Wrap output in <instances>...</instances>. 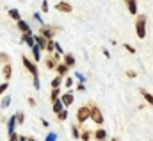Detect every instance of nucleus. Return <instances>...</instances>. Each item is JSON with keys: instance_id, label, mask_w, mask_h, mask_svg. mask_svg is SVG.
<instances>
[{"instance_id": "f257e3e1", "label": "nucleus", "mask_w": 153, "mask_h": 141, "mask_svg": "<svg viewBox=\"0 0 153 141\" xmlns=\"http://www.w3.org/2000/svg\"><path fill=\"white\" fill-rule=\"evenodd\" d=\"M135 34L139 39H144L148 34V18L146 14H137L135 18Z\"/></svg>"}, {"instance_id": "f03ea898", "label": "nucleus", "mask_w": 153, "mask_h": 141, "mask_svg": "<svg viewBox=\"0 0 153 141\" xmlns=\"http://www.w3.org/2000/svg\"><path fill=\"white\" fill-rule=\"evenodd\" d=\"M89 112H91L89 118H91L96 125H102V123H103V114H102V111L96 106H89Z\"/></svg>"}, {"instance_id": "7ed1b4c3", "label": "nucleus", "mask_w": 153, "mask_h": 141, "mask_svg": "<svg viewBox=\"0 0 153 141\" xmlns=\"http://www.w3.org/2000/svg\"><path fill=\"white\" fill-rule=\"evenodd\" d=\"M89 106H82L76 109V122L78 123H84V122H87L89 120Z\"/></svg>"}, {"instance_id": "20e7f679", "label": "nucleus", "mask_w": 153, "mask_h": 141, "mask_svg": "<svg viewBox=\"0 0 153 141\" xmlns=\"http://www.w3.org/2000/svg\"><path fill=\"white\" fill-rule=\"evenodd\" d=\"M55 9H57L59 13H64V14H70V13H73V5H71L70 2H64V0H61V2H57V5H55Z\"/></svg>"}, {"instance_id": "39448f33", "label": "nucleus", "mask_w": 153, "mask_h": 141, "mask_svg": "<svg viewBox=\"0 0 153 141\" xmlns=\"http://www.w3.org/2000/svg\"><path fill=\"white\" fill-rule=\"evenodd\" d=\"M22 63H23V66L30 71L32 75H39V70H38V66H36V63H32L29 57H23V59H22Z\"/></svg>"}, {"instance_id": "423d86ee", "label": "nucleus", "mask_w": 153, "mask_h": 141, "mask_svg": "<svg viewBox=\"0 0 153 141\" xmlns=\"http://www.w3.org/2000/svg\"><path fill=\"white\" fill-rule=\"evenodd\" d=\"M61 102H62V106L68 107L73 104V100H75V97H73V93L71 91H68V93H64V95H61V98H59Z\"/></svg>"}, {"instance_id": "0eeeda50", "label": "nucleus", "mask_w": 153, "mask_h": 141, "mask_svg": "<svg viewBox=\"0 0 153 141\" xmlns=\"http://www.w3.org/2000/svg\"><path fill=\"white\" fill-rule=\"evenodd\" d=\"M16 25H18V31H20L22 34H27V32H32V31H30V25H29V23H27L25 20H18V22H16Z\"/></svg>"}, {"instance_id": "6e6552de", "label": "nucleus", "mask_w": 153, "mask_h": 141, "mask_svg": "<svg viewBox=\"0 0 153 141\" xmlns=\"http://www.w3.org/2000/svg\"><path fill=\"white\" fill-rule=\"evenodd\" d=\"M32 38H34V43L38 45L41 50H45V48H46V43H48V39H45L43 36H39V34H32Z\"/></svg>"}, {"instance_id": "1a4fd4ad", "label": "nucleus", "mask_w": 153, "mask_h": 141, "mask_svg": "<svg viewBox=\"0 0 153 141\" xmlns=\"http://www.w3.org/2000/svg\"><path fill=\"white\" fill-rule=\"evenodd\" d=\"M16 116L13 114L9 120H7V134H13V132H16Z\"/></svg>"}, {"instance_id": "9d476101", "label": "nucleus", "mask_w": 153, "mask_h": 141, "mask_svg": "<svg viewBox=\"0 0 153 141\" xmlns=\"http://www.w3.org/2000/svg\"><path fill=\"white\" fill-rule=\"evenodd\" d=\"M39 36H43L45 39H52V36H53L52 27H48V25H41V32H39Z\"/></svg>"}, {"instance_id": "9b49d317", "label": "nucleus", "mask_w": 153, "mask_h": 141, "mask_svg": "<svg viewBox=\"0 0 153 141\" xmlns=\"http://www.w3.org/2000/svg\"><path fill=\"white\" fill-rule=\"evenodd\" d=\"M125 4H126L128 13L135 16V14H137V2H135V0H125Z\"/></svg>"}, {"instance_id": "f8f14e48", "label": "nucleus", "mask_w": 153, "mask_h": 141, "mask_svg": "<svg viewBox=\"0 0 153 141\" xmlns=\"http://www.w3.org/2000/svg\"><path fill=\"white\" fill-rule=\"evenodd\" d=\"M93 136H94L96 141H105L107 140V130H105V129H96V132H94Z\"/></svg>"}, {"instance_id": "ddd939ff", "label": "nucleus", "mask_w": 153, "mask_h": 141, "mask_svg": "<svg viewBox=\"0 0 153 141\" xmlns=\"http://www.w3.org/2000/svg\"><path fill=\"white\" fill-rule=\"evenodd\" d=\"M62 59H64V64H66L68 68H73V66H75V56H73V54H64Z\"/></svg>"}, {"instance_id": "4468645a", "label": "nucleus", "mask_w": 153, "mask_h": 141, "mask_svg": "<svg viewBox=\"0 0 153 141\" xmlns=\"http://www.w3.org/2000/svg\"><path fill=\"white\" fill-rule=\"evenodd\" d=\"M32 34H34V32H27V34H23V36H22V43H27L29 46H34L36 43H34V38H32Z\"/></svg>"}, {"instance_id": "2eb2a0df", "label": "nucleus", "mask_w": 153, "mask_h": 141, "mask_svg": "<svg viewBox=\"0 0 153 141\" xmlns=\"http://www.w3.org/2000/svg\"><path fill=\"white\" fill-rule=\"evenodd\" d=\"M139 93L143 95V98H144V100H146V102H148L150 106H153V95H152V93H148V91H146L144 88H141V89H139Z\"/></svg>"}, {"instance_id": "dca6fc26", "label": "nucleus", "mask_w": 153, "mask_h": 141, "mask_svg": "<svg viewBox=\"0 0 153 141\" xmlns=\"http://www.w3.org/2000/svg\"><path fill=\"white\" fill-rule=\"evenodd\" d=\"M2 73H4V79H5V80H9V79H11V75H13V68H11V64H9V63H7V64H4Z\"/></svg>"}, {"instance_id": "f3484780", "label": "nucleus", "mask_w": 153, "mask_h": 141, "mask_svg": "<svg viewBox=\"0 0 153 141\" xmlns=\"http://www.w3.org/2000/svg\"><path fill=\"white\" fill-rule=\"evenodd\" d=\"M68 71H70V68H68L64 63L57 64V73H59V77H66V75H68Z\"/></svg>"}, {"instance_id": "a211bd4d", "label": "nucleus", "mask_w": 153, "mask_h": 141, "mask_svg": "<svg viewBox=\"0 0 153 141\" xmlns=\"http://www.w3.org/2000/svg\"><path fill=\"white\" fill-rule=\"evenodd\" d=\"M30 50H32V56H34V63H38V61H41V48H39L38 45L30 46Z\"/></svg>"}, {"instance_id": "6ab92c4d", "label": "nucleus", "mask_w": 153, "mask_h": 141, "mask_svg": "<svg viewBox=\"0 0 153 141\" xmlns=\"http://www.w3.org/2000/svg\"><path fill=\"white\" fill-rule=\"evenodd\" d=\"M50 98H52V102L59 100V98H61V88H53L52 93H50Z\"/></svg>"}, {"instance_id": "aec40b11", "label": "nucleus", "mask_w": 153, "mask_h": 141, "mask_svg": "<svg viewBox=\"0 0 153 141\" xmlns=\"http://www.w3.org/2000/svg\"><path fill=\"white\" fill-rule=\"evenodd\" d=\"M52 109H53V112H55V114H59V112L64 109V106H62V102H61V100H55V102H53V106H52Z\"/></svg>"}, {"instance_id": "412c9836", "label": "nucleus", "mask_w": 153, "mask_h": 141, "mask_svg": "<svg viewBox=\"0 0 153 141\" xmlns=\"http://www.w3.org/2000/svg\"><path fill=\"white\" fill-rule=\"evenodd\" d=\"M9 16H11L14 22L22 20V16H20V11H18V9H9Z\"/></svg>"}, {"instance_id": "4be33fe9", "label": "nucleus", "mask_w": 153, "mask_h": 141, "mask_svg": "<svg viewBox=\"0 0 153 141\" xmlns=\"http://www.w3.org/2000/svg\"><path fill=\"white\" fill-rule=\"evenodd\" d=\"M68 114H70V112H68V111H66V107H64V109L57 114V120H59V122H66V120H68Z\"/></svg>"}, {"instance_id": "5701e85b", "label": "nucleus", "mask_w": 153, "mask_h": 141, "mask_svg": "<svg viewBox=\"0 0 153 141\" xmlns=\"http://www.w3.org/2000/svg\"><path fill=\"white\" fill-rule=\"evenodd\" d=\"M71 134H73V138H75V140H80V129H78V125H76V123L71 125Z\"/></svg>"}, {"instance_id": "b1692460", "label": "nucleus", "mask_w": 153, "mask_h": 141, "mask_svg": "<svg viewBox=\"0 0 153 141\" xmlns=\"http://www.w3.org/2000/svg\"><path fill=\"white\" fill-rule=\"evenodd\" d=\"M9 106H11V97H9V95H5V97L2 98V102H0V107H4V109H7Z\"/></svg>"}, {"instance_id": "393cba45", "label": "nucleus", "mask_w": 153, "mask_h": 141, "mask_svg": "<svg viewBox=\"0 0 153 141\" xmlns=\"http://www.w3.org/2000/svg\"><path fill=\"white\" fill-rule=\"evenodd\" d=\"M61 86H62V77L57 75V77L52 80V88H61Z\"/></svg>"}, {"instance_id": "a878e982", "label": "nucleus", "mask_w": 153, "mask_h": 141, "mask_svg": "<svg viewBox=\"0 0 153 141\" xmlns=\"http://www.w3.org/2000/svg\"><path fill=\"white\" fill-rule=\"evenodd\" d=\"M14 116H16V123H20V125H22V123L25 122V116H23V112H16Z\"/></svg>"}, {"instance_id": "bb28decb", "label": "nucleus", "mask_w": 153, "mask_h": 141, "mask_svg": "<svg viewBox=\"0 0 153 141\" xmlns=\"http://www.w3.org/2000/svg\"><path fill=\"white\" fill-rule=\"evenodd\" d=\"M45 141H57V134H55V132H48L46 138H45Z\"/></svg>"}, {"instance_id": "cd10ccee", "label": "nucleus", "mask_w": 153, "mask_h": 141, "mask_svg": "<svg viewBox=\"0 0 153 141\" xmlns=\"http://www.w3.org/2000/svg\"><path fill=\"white\" fill-rule=\"evenodd\" d=\"M48 9H50L48 0H43V2H41V11H43V13H48Z\"/></svg>"}, {"instance_id": "c85d7f7f", "label": "nucleus", "mask_w": 153, "mask_h": 141, "mask_svg": "<svg viewBox=\"0 0 153 141\" xmlns=\"http://www.w3.org/2000/svg\"><path fill=\"white\" fill-rule=\"evenodd\" d=\"M53 48L57 50V54H59V56H62V46H61V43H57V41H53Z\"/></svg>"}, {"instance_id": "c756f323", "label": "nucleus", "mask_w": 153, "mask_h": 141, "mask_svg": "<svg viewBox=\"0 0 153 141\" xmlns=\"http://www.w3.org/2000/svg\"><path fill=\"white\" fill-rule=\"evenodd\" d=\"M75 79L78 80V82H85V77H84L80 71H75Z\"/></svg>"}, {"instance_id": "7c9ffc66", "label": "nucleus", "mask_w": 153, "mask_h": 141, "mask_svg": "<svg viewBox=\"0 0 153 141\" xmlns=\"http://www.w3.org/2000/svg\"><path fill=\"white\" fill-rule=\"evenodd\" d=\"M89 138H91V132L89 130H85L84 134H80V140L82 141H89Z\"/></svg>"}, {"instance_id": "2f4dec72", "label": "nucleus", "mask_w": 153, "mask_h": 141, "mask_svg": "<svg viewBox=\"0 0 153 141\" xmlns=\"http://www.w3.org/2000/svg\"><path fill=\"white\" fill-rule=\"evenodd\" d=\"M73 86V79L71 77H66V80H64V88H71Z\"/></svg>"}, {"instance_id": "473e14b6", "label": "nucleus", "mask_w": 153, "mask_h": 141, "mask_svg": "<svg viewBox=\"0 0 153 141\" xmlns=\"http://www.w3.org/2000/svg\"><path fill=\"white\" fill-rule=\"evenodd\" d=\"M45 50H48V52H52L53 50V39H48V43H46V48Z\"/></svg>"}, {"instance_id": "72a5a7b5", "label": "nucleus", "mask_w": 153, "mask_h": 141, "mask_svg": "<svg viewBox=\"0 0 153 141\" xmlns=\"http://www.w3.org/2000/svg\"><path fill=\"white\" fill-rule=\"evenodd\" d=\"M34 20L38 22L39 25H45V23H43V18H41V14H39V13H34Z\"/></svg>"}, {"instance_id": "f704fd0d", "label": "nucleus", "mask_w": 153, "mask_h": 141, "mask_svg": "<svg viewBox=\"0 0 153 141\" xmlns=\"http://www.w3.org/2000/svg\"><path fill=\"white\" fill-rule=\"evenodd\" d=\"M32 77H34V88L39 89V88H41V84H39V75H32Z\"/></svg>"}, {"instance_id": "c9c22d12", "label": "nucleus", "mask_w": 153, "mask_h": 141, "mask_svg": "<svg viewBox=\"0 0 153 141\" xmlns=\"http://www.w3.org/2000/svg\"><path fill=\"white\" fill-rule=\"evenodd\" d=\"M123 46H125V48H126V50H128V52H130V54H135V48H134V46H132V45H128V43H125V45H123Z\"/></svg>"}, {"instance_id": "e433bc0d", "label": "nucleus", "mask_w": 153, "mask_h": 141, "mask_svg": "<svg viewBox=\"0 0 153 141\" xmlns=\"http://www.w3.org/2000/svg\"><path fill=\"white\" fill-rule=\"evenodd\" d=\"M53 66H55V57H53V59H48V61H46V68H53Z\"/></svg>"}, {"instance_id": "4c0bfd02", "label": "nucleus", "mask_w": 153, "mask_h": 141, "mask_svg": "<svg viewBox=\"0 0 153 141\" xmlns=\"http://www.w3.org/2000/svg\"><path fill=\"white\" fill-rule=\"evenodd\" d=\"M7 88H9V84H7V80H5L4 84H0V95H2V93H4V91L7 89Z\"/></svg>"}, {"instance_id": "58836bf2", "label": "nucleus", "mask_w": 153, "mask_h": 141, "mask_svg": "<svg viewBox=\"0 0 153 141\" xmlns=\"http://www.w3.org/2000/svg\"><path fill=\"white\" fill-rule=\"evenodd\" d=\"M18 136H20V134H16V132L9 134V141H18Z\"/></svg>"}, {"instance_id": "ea45409f", "label": "nucleus", "mask_w": 153, "mask_h": 141, "mask_svg": "<svg viewBox=\"0 0 153 141\" xmlns=\"http://www.w3.org/2000/svg\"><path fill=\"white\" fill-rule=\"evenodd\" d=\"M76 89H78V91H85V84H84V82H78V84H76Z\"/></svg>"}, {"instance_id": "a19ab883", "label": "nucleus", "mask_w": 153, "mask_h": 141, "mask_svg": "<svg viewBox=\"0 0 153 141\" xmlns=\"http://www.w3.org/2000/svg\"><path fill=\"white\" fill-rule=\"evenodd\" d=\"M0 59H2V61H5V63H7V54H0Z\"/></svg>"}, {"instance_id": "79ce46f5", "label": "nucleus", "mask_w": 153, "mask_h": 141, "mask_svg": "<svg viewBox=\"0 0 153 141\" xmlns=\"http://www.w3.org/2000/svg\"><path fill=\"white\" fill-rule=\"evenodd\" d=\"M103 56H105V57H111V52H109V50H105V48H103Z\"/></svg>"}, {"instance_id": "37998d69", "label": "nucleus", "mask_w": 153, "mask_h": 141, "mask_svg": "<svg viewBox=\"0 0 153 141\" xmlns=\"http://www.w3.org/2000/svg\"><path fill=\"white\" fill-rule=\"evenodd\" d=\"M126 75H128V77H135L137 73H135V71H126Z\"/></svg>"}, {"instance_id": "c03bdc74", "label": "nucleus", "mask_w": 153, "mask_h": 141, "mask_svg": "<svg viewBox=\"0 0 153 141\" xmlns=\"http://www.w3.org/2000/svg\"><path fill=\"white\" fill-rule=\"evenodd\" d=\"M29 106H32V107L36 106V102H34V98H29Z\"/></svg>"}, {"instance_id": "a18cd8bd", "label": "nucleus", "mask_w": 153, "mask_h": 141, "mask_svg": "<svg viewBox=\"0 0 153 141\" xmlns=\"http://www.w3.org/2000/svg\"><path fill=\"white\" fill-rule=\"evenodd\" d=\"M18 141H27V136H18Z\"/></svg>"}, {"instance_id": "49530a36", "label": "nucleus", "mask_w": 153, "mask_h": 141, "mask_svg": "<svg viewBox=\"0 0 153 141\" xmlns=\"http://www.w3.org/2000/svg\"><path fill=\"white\" fill-rule=\"evenodd\" d=\"M27 141H36V140H32V138H27Z\"/></svg>"}, {"instance_id": "de8ad7c7", "label": "nucleus", "mask_w": 153, "mask_h": 141, "mask_svg": "<svg viewBox=\"0 0 153 141\" xmlns=\"http://www.w3.org/2000/svg\"><path fill=\"white\" fill-rule=\"evenodd\" d=\"M111 141H119V140H117V138H112V140H111Z\"/></svg>"}, {"instance_id": "09e8293b", "label": "nucleus", "mask_w": 153, "mask_h": 141, "mask_svg": "<svg viewBox=\"0 0 153 141\" xmlns=\"http://www.w3.org/2000/svg\"><path fill=\"white\" fill-rule=\"evenodd\" d=\"M152 95H153V93H152Z\"/></svg>"}]
</instances>
